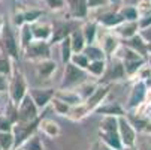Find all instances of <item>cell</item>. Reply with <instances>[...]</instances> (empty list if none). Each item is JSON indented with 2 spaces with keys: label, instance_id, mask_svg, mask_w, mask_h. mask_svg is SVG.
Instances as JSON below:
<instances>
[{
  "label": "cell",
  "instance_id": "cell-18",
  "mask_svg": "<svg viewBox=\"0 0 151 150\" xmlns=\"http://www.w3.org/2000/svg\"><path fill=\"white\" fill-rule=\"evenodd\" d=\"M39 129L44 132L48 138H55L60 135V126L57 122L51 120V119H44V120H39Z\"/></svg>",
  "mask_w": 151,
  "mask_h": 150
},
{
  "label": "cell",
  "instance_id": "cell-8",
  "mask_svg": "<svg viewBox=\"0 0 151 150\" xmlns=\"http://www.w3.org/2000/svg\"><path fill=\"white\" fill-rule=\"evenodd\" d=\"M144 65V59L139 56V53H136L132 48H127L124 51V72L129 75H133L135 72H138Z\"/></svg>",
  "mask_w": 151,
  "mask_h": 150
},
{
  "label": "cell",
  "instance_id": "cell-36",
  "mask_svg": "<svg viewBox=\"0 0 151 150\" xmlns=\"http://www.w3.org/2000/svg\"><path fill=\"white\" fill-rule=\"evenodd\" d=\"M42 15H44V12H42L40 9H29V11H23L24 23H27V24H33V23H36L37 20L42 18Z\"/></svg>",
  "mask_w": 151,
  "mask_h": 150
},
{
  "label": "cell",
  "instance_id": "cell-34",
  "mask_svg": "<svg viewBox=\"0 0 151 150\" xmlns=\"http://www.w3.org/2000/svg\"><path fill=\"white\" fill-rule=\"evenodd\" d=\"M147 42L141 38V35H133L132 38H129V45L132 50H135L139 54H144V51L147 50Z\"/></svg>",
  "mask_w": 151,
  "mask_h": 150
},
{
  "label": "cell",
  "instance_id": "cell-31",
  "mask_svg": "<svg viewBox=\"0 0 151 150\" xmlns=\"http://www.w3.org/2000/svg\"><path fill=\"white\" fill-rule=\"evenodd\" d=\"M72 54H73V51H72V45H70V39L68 36V38H64V39L60 41V56H61L63 65L68 63V62H70Z\"/></svg>",
  "mask_w": 151,
  "mask_h": 150
},
{
  "label": "cell",
  "instance_id": "cell-45",
  "mask_svg": "<svg viewBox=\"0 0 151 150\" xmlns=\"http://www.w3.org/2000/svg\"><path fill=\"white\" fill-rule=\"evenodd\" d=\"M12 21H14V26H15L17 29H19L23 24H26V23H24V17H23V11H18V12H15V14H14Z\"/></svg>",
  "mask_w": 151,
  "mask_h": 150
},
{
  "label": "cell",
  "instance_id": "cell-4",
  "mask_svg": "<svg viewBox=\"0 0 151 150\" xmlns=\"http://www.w3.org/2000/svg\"><path fill=\"white\" fill-rule=\"evenodd\" d=\"M39 119L32 120V122H17L12 126V134H14V150L18 149L21 144H23L32 134H35V131L39 126Z\"/></svg>",
  "mask_w": 151,
  "mask_h": 150
},
{
  "label": "cell",
  "instance_id": "cell-46",
  "mask_svg": "<svg viewBox=\"0 0 151 150\" xmlns=\"http://www.w3.org/2000/svg\"><path fill=\"white\" fill-rule=\"evenodd\" d=\"M108 0H87V6L88 9H96V8H102L105 5H108Z\"/></svg>",
  "mask_w": 151,
  "mask_h": 150
},
{
  "label": "cell",
  "instance_id": "cell-10",
  "mask_svg": "<svg viewBox=\"0 0 151 150\" xmlns=\"http://www.w3.org/2000/svg\"><path fill=\"white\" fill-rule=\"evenodd\" d=\"M54 95H55L54 89H32L29 92V96L33 99V102L36 104V107L39 110H44L45 107L51 102Z\"/></svg>",
  "mask_w": 151,
  "mask_h": 150
},
{
  "label": "cell",
  "instance_id": "cell-41",
  "mask_svg": "<svg viewBox=\"0 0 151 150\" xmlns=\"http://www.w3.org/2000/svg\"><path fill=\"white\" fill-rule=\"evenodd\" d=\"M124 74H126L124 72V66L121 65V63H115L112 71H111V74L108 75V78H111V80H120V78L124 77Z\"/></svg>",
  "mask_w": 151,
  "mask_h": 150
},
{
  "label": "cell",
  "instance_id": "cell-25",
  "mask_svg": "<svg viewBox=\"0 0 151 150\" xmlns=\"http://www.w3.org/2000/svg\"><path fill=\"white\" fill-rule=\"evenodd\" d=\"M96 113L99 114H103V116H115V117H120L124 114V110L121 108L120 105L117 104H106V105H99L96 108Z\"/></svg>",
  "mask_w": 151,
  "mask_h": 150
},
{
  "label": "cell",
  "instance_id": "cell-49",
  "mask_svg": "<svg viewBox=\"0 0 151 150\" xmlns=\"http://www.w3.org/2000/svg\"><path fill=\"white\" fill-rule=\"evenodd\" d=\"M8 84H9V81H8L6 75L0 74V93H3V92L8 90Z\"/></svg>",
  "mask_w": 151,
  "mask_h": 150
},
{
  "label": "cell",
  "instance_id": "cell-7",
  "mask_svg": "<svg viewBox=\"0 0 151 150\" xmlns=\"http://www.w3.org/2000/svg\"><path fill=\"white\" fill-rule=\"evenodd\" d=\"M118 135L124 147H133L136 141V132H135V128L132 126V123L124 116L118 117Z\"/></svg>",
  "mask_w": 151,
  "mask_h": 150
},
{
  "label": "cell",
  "instance_id": "cell-51",
  "mask_svg": "<svg viewBox=\"0 0 151 150\" xmlns=\"http://www.w3.org/2000/svg\"><path fill=\"white\" fill-rule=\"evenodd\" d=\"M144 131H145V132H150V134H151V122L145 125V128H144Z\"/></svg>",
  "mask_w": 151,
  "mask_h": 150
},
{
  "label": "cell",
  "instance_id": "cell-23",
  "mask_svg": "<svg viewBox=\"0 0 151 150\" xmlns=\"http://www.w3.org/2000/svg\"><path fill=\"white\" fill-rule=\"evenodd\" d=\"M81 30H82V35L85 38V42H87V44H94L96 39H97V33H99L97 24L94 23V21H88V23H85L81 27Z\"/></svg>",
  "mask_w": 151,
  "mask_h": 150
},
{
  "label": "cell",
  "instance_id": "cell-38",
  "mask_svg": "<svg viewBox=\"0 0 151 150\" xmlns=\"http://www.w3.org/2000/svg\"><path fill=\"white\" fill-rule=\"evenodd\" d=\"M118 12H120V15L123 17V20H124V21H136V20L139 18L138 11H136V8H133V6H126V8H121Z\"/></svg>",
  "mask_w": 151,
  "mask_h": 150
},
{
  "label": "cell",
  "instance_id": "cell-2",
  "mask_svg": "<svg viewBox=\"0 0 151 150\" xmlns=\"http://www.w3.org/2000/svg\"><path fill=\"white\" fill-rule=\"evenodd\" d=\"M8 93H9V101L18 107V104L24 99V96L29 93L27 90V81L23 72L15 71L11 74V80L8 84Z\"/></svg>",
  "mask_w": 151,
  "mask_h": 150
},
{
  "label": "cell",
  "instance_id": "cell-26",
  "mask_svg": "<svg viewBox=\"0 0 151 150\" xmlns=\"http://www.w3.org/2000/svg\"><path fill=\"white\" fill-rule=\"evenodd\" d=\"M88 114H90V113H88V110H87V107H85V104L81 102V104H76V105L70 107L68 117H69L70 120H73V122H79V120H82L84 117H87Z\"/></svg>",
  "mask_w": 151,
  "mask_h": 150
},
{
  "label": "cell",
  "instance_id": "cell-54",
  "mask_svg": "<svg viewBox=\"0 0 151 150\" xmlns=\"http://www.w3.org/2000/svg\"><path fill=\"white\" fill-rule=\"evenodd\" d=\"M120 150H132V147H121Z\"/></svg>",
  "mask_w": 151,
  "mask_h": 150
},
{
  "label": "cell",
  "instance_id": "cell-19",
  "mask_svg": "<svg viewBox=\"0 0 151 150\" xmlns=\"http://www.w3.org/2000/svg\"><path fill=\"white\" fill-rule=\"evenodd\" d=\"M54 96H57L58 99L64 101L66 104H69L70 107L84 102V101L79 98V95L75 92V89H60V90H55V95H54Z\"/></svg>",
  "mask_w": 151,
  "mask_h": 150
},
{
  "label": "cell",
  "instance_id": "cell-16",
  "mask_svg": "<svg viewBox=\"0 0 151 150\" xmlns=\"http://www.w3.org/2000/svg\"><path fill=\"white\" fill-rule=\"evenodd\" d=\"M118 45H120L118 44V39L114 35H111V33L103 35L100 38V42H99V47L103 50L105 56H111L112 53H115L118 50Z\"/></svg>",
  "mask_w": 151,
  "mask_h": 150
},
{
  "label": "cell",
  "instance_id": "cell-12",
  "mask_svg": "<svg viewBox=\"0 0 151 150\" xmlns=\"http://www.w3.org/2000/svg\"><path fill=\"white\" fill-rule=\"evenodd\" d=\"M66 5L69 8L70 15L75 20H82L88 14V6L87 0H66Z\"/></svg>",
  "mask_w": 151,
  "mask_h": 150
},
{
  "label": "cell",
  "instance_id": "cell-14",
  "mask_svg": "<svg viewBox=\"0 0 151 150\" xmlns=\"http://www.w3.org/2000/svg\"><path fill=\"white\" fill-rule=\"evenodd\" d=\"M99 137H100V141L108 146L112 150H120L123 147L121 144V140H120V135H118V131H99Z\"/></svg>",
  "mask_w": 151,
  "mask_h": 150
},
{
  "label": "cell",
  "instance_id": "cell-30",
  "mask_svg": "<svg viewBox=\"0 0 151 150\" xmlns=\"http://www.w3.org/2000/svg\"><path fill=\"white\" fill-rule=\"evenodd\" d=\"M96 87H97V84L90 83V81H84V83H81L79 86H76L75 92L79 95V98H81L82 101H85V99H87V98L96 90Z\"/></svg>",
  "mask_w": 151,
  "mask_h": 150
},
{
  "label": "cell",
  "instance_id": "cell-27",
  "mask_svg": "<svg viewBox=\"0 0 151 150\" xmlns=\"http://www.w3.org/2000/svg\"><path fill=\"white\" fill-rule=\"evenodd\" d=\"M87 74L91 75V77H102L106 71V62L105 59L103 60H91L87 66Z\"/></svg>",
  "mask_w": 151,
  "mask_h": 150
},
{
  "label": "cell",
  "instance_id": "cell-22",
  "mask_svg": "<svg viewBox=\"0 0 151 150\" xmlns=\"http://www.w3.org/2000/svg\"><path fill=\"white\" fill-rule=\"evenodd\" d=\"M33 41V33H32V26L30 24H23L19 27V35H18V42H19V48L21 53L26 50V47Z\"/></svg>",
  "mask_w": 151,
  "mask_h": 150
},
{
  "label": "cell",
  "instance_id": "cell-29",
  "mask_svg": "<svg viewBox=\"0 0 151 150\" xmlns=\"http://www.w3.org/2000/svg\"><path fill=\"white\" fill-rule=\"evenodd\" d=\"M18 149H21V150H44V144H42L40 138L36 134H32Z\"/></svg>",
  "mask_w": 151,
  "mask_h": 150
},
{
  "label": "cell",
  "instance_id": "cell-9",
  "mask_svg": "<svg viewBox=\"0 0 151 150\" xmlns=\"http://www.w3.org/2000/svg\"><path fill=\"white\" fill-rule=\"evenodd\" d=\"M108 93H109V87L108 86H97L96 90L84 101L85 107H87L88 113H93L96 111V108L99 105H102V102L105 101V98L108 96Z\"/></svg>",
  "mask_w": 151,
  "mask_h": 150
},
{
  "label": "cell",
  "instance_id": "cell-5",
  "mask_svg": "<svg viewBox=\"0 0 151 150\" xmlns=\"http://www.w3.org/2000/svg\"><path fill=\"white\" fill-rule=\"evenodd\" d=\"M23 53L26 54V59L27 60H33V62L50 59L51 57L50 42L48 41H36V39H33L30 44L26 47V50Z\"/></svg>",
  "mask_w": 151,
  "mask_h": 150
},
{
  "label": "cell",
  "instance_id": "cell-52",
  "mask_svg": "<svg viewBox=\"0 0 151 150\" xmlns=\"http://www.w3.org/2000/svg\"><path fill=\"white\" fill-rule=\"evenodd\" d=\"M3 24H5V20L0 17V33H2V27H3Z\"/></svg>",
  "mask_w": 151,
  "mask_h": 150
},
{
  "label": "cell",
  "instance_id": "cell-1",
  "mask_svg": "<svg viewBox=\"0 0 151 150\" xmlns=\"http://www.w3.org/2000/svg\"><path fill=\"white\" fill-rule=\"evenodd\" d=\"M0 53L9 56L12 60H17L21 54L18 38L12 30V26L8 24L6 21L2 27V33H0Z\"/></svg>",
  "mask_w": 151,
  "mask_h": 150
},
{
  "label": "cell",
  "instance_id": "cell-53",
  "mask_svg": "<svg viewBox=\"0 0 151 150\" xmlns=\"http://www.w3.org/2000/svg\"><path fill=\"white\" fill-rule=\"evenodd\" d=\"M147 50L151 53V42H148V45H147Z\"/></svg>",
  "mask_w": 151,
  "mask_h": 150
},
{
  "label": "cell",
  "instance_id": "cell-40",
  "mask_svg": "<svg viewBox=\"0 0 151 150\" xmlns=\"http://www.w3.org/2000/svg\"><path fill=\"white\" fill-rule=\"evenodd\" d=\"M136 11H138L139 17H145V15L151 14V0H141Z\"/></svg>",
  "mask_w": 151,
  "mask_h": 150
},
{
  "label": "cell",
  "instance_id": "cell-6",
  "mask_svg": "<svg viewBox=\"0 0 151 150\" xmlns=\"http://www.w3.org/2000/svg\"><path fill=\"white\" fill-rule=\"evenodd\" d=\"M17 108H18V122H32L39 119V108L33 102V99L29 96V93L18 104Z\"/></svg>",
  "mask_w": 151,
  "mask_h": 150
},
{
  "label": "cell",
  "instance_id": "cell-17",
  "mask_svg": "<svg viewBox=\"0 0 151 150\" xmlns=\"http://www.w3.org/2000/svg\"><path fill=\"white\" fill-rule=\"evenodd\" d=\"M97 21H99V24L103 26V27L114 29V27L120 26L124 20H123V17L120 15V12H106V14H102Z\"/></svg>",
  "mask_w": 151,
  "mask_h": 150
},
{
  "label": "cell",
  "instance_id": "cell-28",
  "mask_svg": "<svg viewBox=\"0 0 151 150\" xmlns=\"http://www.w3.org/2000/svg\"><path fill=\"white\" fill-rule=\"evenodd\" d=\"M82 53L88 57V60H103L105 59V53L103 50L99 47V45H94V44H87L85 48L82 50Z\"/></svg>",
  "mask_w": 151,
  "mask_h": 150
},
{
  "label": "cell",
  "instance_id": "cell-48",
  "mask_svg": "<svg viewBox=\"0 0 151 150\" xmlns=\"http://www.w3.org/2000/svg\"><path fill=\"white\" fill-rule=\"evenodd\" d=\"M138 26H139V29H145V27L151 26V14L142 17V20L139 21V24H138Z\"/></svg>",
  "mask_w": 151,
  "mask_h": 150
},
{
  "label": "cell",
  "instance_id": "cell-42",
  "mask_svg": "<svg viewBox=\"0 0 151 150\" xmlns=\"http://www.w3.org/2000/svg\"><path fill=\"white\" fill-rule=\"evenodd\" d=\"M5 116H6L12 123H17V122H18V108H17V105H14L12 102H9L8 108H6V111H5Z\"/></svg>",
  "mask_w": 151,
  "mask_h": 150
},
{
  "label": "cell",
  "instance_id": "cell-43",
  "mask_svg": "<svg viewBox=\"0 0 151 150\" xmlns=\"http://www.w3.org/2000/svg\"><path fill=\"white\" fill-rule=\"evenodd\" d=\"M12 126L14 123L5 114L0 116V132H12Z\"/></svg>",
  "mask_w": 151,
  "mask_h": 150
},
{
  "label": "cell",
  "instance_id": "cell-58",
  "mask_svg": "<svg viewBox=\"0 0 151 150\" xmlns=\"http://www.w3.org/2000/svg\"><path fill=\"white\" fill-rule=\"evenodd\" d=\"M17 150H21V149H17Z\"/></svg>",
  "mask_w": 151,
  "mask_h": 150
},
{
  "label": "cell",
  "instance_id": "cell-35",
  "mask_svg": "<svg viewBox=\"0 0 151 150\" xmlns=\"http://www.w3.org/2000/svg\"><path fill=\"white\" fill-rule=\"evenodd\" d=\"M14 72L12 69V59L3 53H0V74L11 77V74Z\"/></svg>",
  "mask_w": 151,
  "mask_h": 150
},
{
  "label": "cell",
  "instance_id": "cell-33",
  "mask_svg": "<svg viewBox=\"0 0 151 150\" xmlns=\"http://www.w3.org/2000/svg\"><path fill=\"white\" fill-rule=\"evenodd\" d=\"M100 131H118V117L115 116H103L100 122Z\"/></svg>",
  "mask_w": 151,
  "mask_h": 150
},
{
  "label": "cell",
  "instance_id": "cell-21",
  "mask_svg": "<svg viewBox=\"0 0 151 150\" xmlns=\"http://www.w3.org/2000/svg\"><path fill=\"white\" fill-rule=\"evenodd\" d=\"M115 29H117V33L121 38L129 39V38H132L133 35H136V32L139 30V26H138L136 21H126V23L123 21V23L120 26H117Z\"/></svg>",
  "mask_w": 151,
  "mask_h": 150
},
{
  "label": "cell",
  "instance_id": "cell-44",
  "mask_svg": "<svg viewBox=\"0 0 151 150\" xmlns=\"http://www.w3.org/2000/svg\"><path fill=\"white\" fill-rule=\"evenodd\" d=\"M51 11H60L66 6V0H44Z\"/></svg>",
  "mask_w": 151,
  "mask_h": 150
},
{
  "label": "cell",
  "instance_id": "cell-24",
  "mask_svg": "<svg viewBox=\"0 0 151 150\" xmlns=\"http://www.w3.org/2000/svg\"><path fill=\"white\" fill-rule=\"evenodd\" d=\"M145 86L142 83H138L130 95V99H129V107H138L141 102L145 101Z\"/></svg>",
  "mask_w": 151,
  "mask_h": 150
},
{
  "label": "cell",
  "instance_id": "cell-15",
  "mask_svg": "<svg viewBox=\"0 0 151 150\" xmlns=\"http://www.w3.org/2000/svg\"><path fill=\"white\" fill-rule=\"evenodd\" d=\"M57 69V63L50 57V59H44L36 62V72L40 78H50Z\"/></svg>",
  "mask_w": 151,
  "mask_h": 150
},
{
  "label": "cell",
  "instance_id": "cell-57",
  "mask_svg": "<svg viewBox=\"0 0 151 150\" xmlns=\"http://www.w3.org/2000/svg\"><path fill=\"white\" fill-rule=\"evenodd\" d=\"M0 150H3V149H2V147H0Z\"/></svg>",
  "mask_w": 151,
  "mask_h": 150
},
{
  "label": "cell",
  "instance_id": "cell-55",
  "mask_svg": "<svg viewBox=\"0 0 151 150\" xmlns=\"http://www.w3.org/2000/svg\"><path fill=\"white\" fill-rule=\"evenodd\" d=\"M108 2H109V3H114V2H117V0H108Z\"/></svg>",
  "mask_w": 151,
  "mask_h": 150
},
{
  "label": "cell",
  "instance_id": "cell-3",
  "mask_svg": "<svg viewBox=\"0 0 151 150\" xmlns=\"http://www.w3.org/2000/svg\"><path fill=\"white\" fill-rule=\"evenodd\" d=\"M87 71L81 69L78 66H75L72 62L64 63V75H63V81H61V89H75L76 86H79L81 83L87 81Z\"/></svg>",
  "mask_w": 151,
  "mask_h": 150
},
{
  "label": "cell",
  "instance_id": "cell-37",
  "mask_svg": "<svg viewBox=\"0 0 151 150\" xmlns=\"http://www.w3.org/2000/svg\"><path fill=\"white\" fill-rule=\"evenodd\" d=\"M70 62L73 63L75 66L81 68V69H87L88 63H90L88 57L85 56L84 53H75V54H72V57H70Z\"/></svg>",
  "mask_w": 151,
  "mask_h": 150
},
{
  "label": "cell",
  "instance_id": "cell-39",
  "mask_svg": "<svg viewBox=\"0 0 151 150\" xmlns=\"http://www.w3.org/2000/svg\"><path fill=\"white\" fill-rule=\"evenodd\" d=\"M0 147L3 150H14V134L0 132Z\"/></svg>",
  "mask_w": 151,
  "mask_h": 150
},
{
  "label": "cell",
  "instance_id": "cell-32",
  "mask_svg": "<svg viewBox=\"0 0 151 150\" xmlns=\"http://www.w3.org/2000/svg\"><path fill=\"white\" fill-rule=\"evenodd\" d=\"M50 104L52 105V110L55 111V114H58V116H68V114H69L70 105L66 104L64 101H61V99H58L57 96H54Z\"/></svg>",
  "mask_w": 151,
  "mask_h": 150
},
{
  "label": "cell",
  "instance_id": "cell-47",
  "mask_svg": "<svg viewBox=\"0 0 151 150\" xmlns=\"http://www.w3.org/2000/svg\"><path fill=\"white\" fill-rule=\"evenodd\" d=\"M139 35H141V38L147 42V44H148V42H151V26L142 29V32H141Z\"/></svg>",
  "mask_w": 151,
  "mask_h": 150
},
{
  "label": "cell",
  "instance_id": "cell-50",
  "mask_svg": "<svg viewBox=\"0 0 151 150\" xmlns=\"http://www.w3.org/2000/svg\"><path fill=\"white\" fill-rule=\"evenodd\" d=\"M106 149H108V146H105L102 141H94L90 147V150H106Z\"/></svg>",
  "mask_w": 151,
  "mask_h": 150
},
{
  "label": "cell",
  "instance_id": "cell-11",
  "mask_svg": "<svg viewBox=\"0 0 151 150\" xmlns=\"http://www.w3.org/2000/svg\"><path fill=\"white\" fill-rule=\"evenodd\" d=\"M30 26H32L33 39H36V41H48L50 42V39L52 36V26L50 23L37 20L36 23H33Z\"/></svg>",
  "mask_w": 151,
  "mask_h": 150
},
{
  "label": "cell",
  "instance_id": "cell-13",
  "mask_svg": "<svg viewBox=\"0 0 151 150\" xmlns=\"http://www.w3.org/2000/svg\"><path fill=\"white\" fill-rule=\"evenodd\" d=\"M78 26H73L70 23H60V24H55L52 26V36H51V42H60L61 39L68 38Z\"/></svg>",
  "mask_w": 151,
  "mask_h": 150
},
{
  "label": "cell",
  "instance_id": "cell-56",
  "mask_svg": "<svg viewBox=\"0 0 151 150\" xmlns=\"http://www.w3.org/2000/svg\"><path fill=\"white\" fill-rule=\"evenodd\" d=\"M106 150H112V149H109V147H108V149H106Z\"/></svg>",
  "mask_w": 151,
  "mask_h": 150
},
{
  "label": "cell",
  "instance_id": "cell-20",
  "mask_svg": "<svg viewBox=\"0 0 151 150\" xmlns=\"http://www.w3.org/2000/svg\"><path fill=\"white\" fill-rule=\"evenodd\" d=\"M69 39H70V45H72V51L73 54L75 53H82V50L85 48L87 42H85V38L82 35V30L79 27H76L70 35H69Z\"/></svg>",
  "mask_w": 151,
  "mask_h": 150
}]
</instances>
